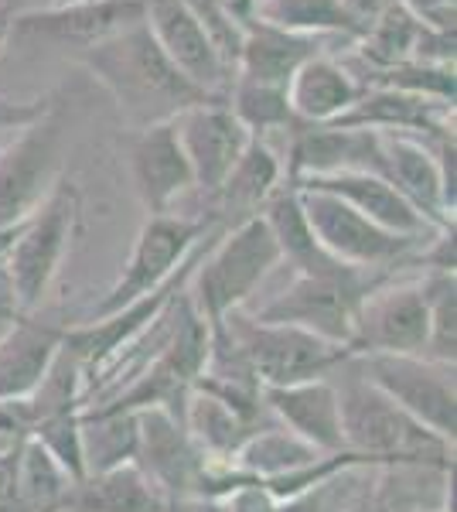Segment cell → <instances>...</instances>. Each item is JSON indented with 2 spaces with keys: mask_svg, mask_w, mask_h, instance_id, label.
<instances>
[{
  "mask_svg": "<svg viewBox=\"0 0 457 512\" xmlns=\"http://www.w3.org/2000/svg\"><path fill=\"white\" fill-rule=\"evenodd\" d=\"M79 62L110 89L120 113L134 123V130L161 120H174L181 110L205 103V99H219L198 89L164 55V48L157 45V38L147 28V21L79 52Z\"/></svg>",
  "mask_w": 457,
  "mask_h": 512,
  "instance_id": "6da1fadb",
  "label": "cell"
},
{
  "mask_svg": "<svg viewBox=\"0 0 457 512\" xmlns=\"http://www.w3.org/2000/svg\"><path fill=\"white\" fill-rule=\"evenodd\" d=\"M352 369L338 390V407H342V431L345 448L362 454L369 465L393 468V465H427V468H454V444L444 437L430 434L417 424L406 410L396 407L386 393H379L369 383L352 359Z\"/></svg>",
  "mask_w": 457,
  "mask_h": 512,
  "instance_id": "7a4b0ae2",
  "label": "cell"
},
{
  "mask_svg": "<svg viewBox=\"0 0 457 512\" xmlns=\"http://www.w3.org/2000/svg\"><path fill=\"white\" fill-rule=\"evenodd\" d=\"M277 263L280 246L267 219L249 216L219 233V243L205 246L185 284V294L209 325V332H215L232 311H243V304L270 277Z\"/></svg>",
  "mask_w": 457,
  "mask_h": 512,
  "instance_id": "3957f363",
  "label": "cell"
},
{
  "mask_svg": "<svg viewBox=\"0 0 457 512\" xmlns=\"http://www.w3.org/2000/svg\"><path fill=\"white\" fill-rule=\"evenodd\" d=\"M222 328L236 342L249 373H253V379L263 390L307 383V379H324L335 373V369H342L348 359H355L352 349H345V345L324 342V338L294 325L256 321L246 311H232L222 321Z\"/></svg>",
  "mask_w": 457,
  "mask_h": 512,
  "instance_id": "277c9868",
  "label": "cell"
},
{
  "mask_svg": "<svg viewBox=\"0 0 457 512\" xmlns=\"http://www.w3.org/2000/svg\"><path fill=\"white\" fill-rule=\"evenodd\" d=\"M379 274L355 267H335L321 270V274H297L270 304L256 311V321H270V325H294L304 332L324 338V342L345 345L352 342L355 315L365 294L379 284Z\"/></svg>",
  "mask_w": 457,
  "mask_h": 512,
  "instance_id": "5b68a950",
  "label": "cell"
},
{
  "mask_svg": "<svg viewBox=\"0 0 457 512\" xmlns=\"http://www.w3.org/2000/svg\"><path fill=\"white\" fill-rule=\"evenodd\" d=\"M76 222L79 188L69 178H58L52 195L41 202L35 216L24 222L4 263L24 315H31L38 308L41 297L48 294L52 280L58 277V267H62L65 253H69L72 233H76Z\"/></svg>",
  "mask_w": 457,
  "mask_h": 512,
  "instance_id": "8992f818",
  "label": "cell"
},
{
  "mask_svg": "<svg viewBox=\"0 0 457 512\" xmlns=\"http://www.w3.org/2000/svg\"><path fill=\"white\" fill-rule=\"evenodd\" d=\"M215 226L219 222L212 219L168 216V212L164 216H147V222L137 233L134 250H130L127 263H123L120 277L113 280V287L93 308V318L113 315V311L127 308V304L140 301V297L161 291Z\"/></svg>",
  "mask_w": 457,
  "mask_h": 512,
  "instance_id": "52a82bcc",
  "label": "cell"
},
{
  "mask_svg": "<svg viewBox=\"0 0 457 512\" xmlns=\"http://www.w3.org/2000/svg\"><path fill=\"white\" fill-rule=\"evenodd\" d=\"M355 366L417 424L454 444L457 393L451 362H437L427 355H355Z\"/></svg>",
  "mask_w": 457,
  "mask_h": 512,
  "instance_id": "ba28073f",
  "label": "cell"
},
{
  "mask_svg": "<svg viewBox=\"0 0 457 512\" xmlns=\"http://www.w3.org/2000/svg\"><path fill=\"white\" fill-rule=\"evenodd\" d=\"M65 151V123L52 110L0 147V229L21 226L58 185Z\"/></svg>",
  "mask_w": 457,
  "mask_h": 512,
  "instance_id": "9c48e42d",
  "label": "cell"
},
{
  "mask_svg": "<svg viewBox=\"0 0 457 512\" xmlns=\"http://www.w3.org/2000/svg\"><path fill=\"white\" fill-rule=\"evenodd\" d=\"M301 198L304 219L311 226L314 239L331 260L345 263L355 270H382V267H396L406 263L410 253L417 250L427 239H410V236H396L386 233L376 222H369L362 212H355L352 205H345L342 198L311 192V188H297Z\"/></svg>",
  "mask_w": 457,
  "mask_h": 512,
  "instance_id": "30bf717a",
  "label": "cell"
},
{
  "mask_svg": "<svg viewBox=\"0 0 457 512\" xmlns=\"http://www.w3.org/2000/svg\"><path fill=\"white\" fill-rule=\"evenodd\" d=\"M137 414V465L151 482L168 495L174 509L185 502H202L212 468L205 454L188 437L181 414L168 407H144Z\"/></svg>",
  "mask_w": 457,
  "mask_h": 512,
  "instance_id": "8fae6325",
  "label": "cell"
},
{
  "mask_svg": "<svg viewBox=\"0 0 457 512\" xmlns=\"http://www.w3.org/2000/svg\"><path fill=\"white\" fill-rule=\"evenodd\" d=\"M427 297L417 284H389L379 280L355 315L352 355H423L427 352Z\"/></svg>",
  "mask_w": 457,
  "mask_h": 512,
  "instance_id": "7c38bea8",
  "label": "cell"
},
{
  "mask_svg": "<svg viewBox=\"0 0 457 512\" xmlns=\"http://www.w3.org/2000/svg\"><path fill=\"white\" fill-rule=\"evenodd\" d=\"M144 21V0H76V4H52L45 11L14 14L11 41L18 45H65L86 48L120 35Z\"/></svg>",
  "mask_w": 457,
  "mask_h": 512,
  "instance_id": "4fadbf2b",
  "label": "cell"
},
{
  "mask_svg": "<svg viewBox=\"0 0 457 512\" xmlns=\"http://www.w3.org/2000/svg\"><path fill=\"white\" fill-rule=\"evenodd\" d=\"M174 127H178L181 151L188 158L195 188H202L205 195L219 192L222 181L229 178V171L236 168V161L243 158L249 140H253V134L229 110L226 96L181 110L174 117Z\"/></svg>",
  "mask_w": 457,
  "mask_h": 512,
  "instance_id": "5bb4252c",
  "label": "cell"
},
{
  "mask_svg": "<svg viewBox=\"0 0 457 512\" xmlns=\"http://www.w3.org/2000/svg\"><path fill=\"white\" fill-rule=\"evenodd\" d=\"M144 21L164 48V55L209 96H226L222 89L232 82L222 55L215 52L209 31L195 18L188 0H144Z\"/></svg>",
  "mask_w": 457,
  "mask_h": 512,
  "instance_id": "9a60e30c",
  "label": "cell"
},
{
  "mask_svg": "<svg viewBox=\"0 0 457 512\" xmlns=\"http://www.w3.org/2000/svg\"><path fill=\"white\" fill-rule=\"evenodd\" d=\"M130 178L151 216H164L174 198L195 188L174 120L151 123L130 134Z\"/></svg>",
  "mask_w": 457,
  "mask_h": 512,
  "instance_id": "2e32d148",
  "label": "cell"
},
{
  "mask_svg": "<svg viewBox=\"0 0 457 512\" xmlns=\"http://www.w3.org/2000/svg\"><path fill=\"white\" fill-rule=\"evenodd\" d=\"M379 134V178L400 192L413 209L434 229H451L454 216L444 205V185H440L437 154L423 144L417 134Z\"/></svg>",
  "mask_w": 457,
  "mask_h": 512,
  "instance_id": "e0dca14e",
  "label": "cell"
},
{
  "mask_svg": "<svg viewBox=\"0 0 457 512\" xmlns=\"http://www.w3.org/2000/svg\"><path fill=\"white\" fill-rule=\"evenodd\" d=\"M294 188H311V192H324L342 198L345 205H352L355 212H362L369 222H376L386 233L410 236V239H427L440 233L430 226L427 219L413 209L406 198L389 185L386 178L372 175V171H338V175H311L290 181Z\"/></svg>",
  "mask_w": 457,
  "mask_h": 512,
  "instance_id": "ac0fdd59",
  "label": "cell"
},
{
  "mask_svg": "<svg viewBox=\"0 0 457 512\" xmlns=\"http://www.w3.org/2000/svg\"><path fill=\"white\" fill-rule=\"evenodd\" d=\"M263 403H267L270 417L290 434L311 444L321 454H338L345 448L342 431V407H338V390L328 376L307 379V383L294 386H270L263 390Z\"/></svg>",
  "mask_w": 457,
  "mask_h": 512,
  "instance_id": "d6986e66",
  "label": "cell"
},
{
  "mask_svg": "<svg viewBox=\"0 0 457 512\" xmlns=\"http://www.w3.org/2000/svg\"><path fill=\"white\" fill-rule=\"evenodd\" d=\"M338 171H379V134L348 127H307L297 123L287 158V181Z\"/></svg>",
  "mask_w": 457,
  "mask_h": 512,
  "instance_id": "ffe728a7",
  "label": "cell"
},
{
  "mask_svg": "<svg viewBox=\"0 0 457 512\" xmlns=\"http://www.w3.org/2000/svg\"><path fill=\"white\" fill-rule=\"evenodd\" d=\"M324 41H328V35H301V31H287L270 21L253 18L243 28V45H239L236 76L232 79L287 89L290 76L304 62L324 55Z\"/></svg>",
  "mask_w": 457,
  "mask_h": 512,
  "instance_id": "44dd1931",
  "label": "cell"
},
{
  "mask_svg": "<svg viewBox=\"0 0 457 512\" xmlns=\"http://www.w3.org/2000/svg\"><path fill=\"white\" fill-rule=\"evenodd\" d=\"M454 117L451 103H437V99H423L400 93V89L386 86H365L355 106L342 120L328 123V127H348V130H382V134H447V120Z\"/></svg>",
  "mask_w": 457,
  "mask_h": 512,
  "instance_id": "7402d4cb",
  "label": "cell"
},
{
  "mask_svg": "<svg viewBox=\"0 0 457 512\" xmlns=\"http://www.w3.org/2000/svg\"><path fill=\"white\" fill-rule=\"evenodd\" d=\"M69 325L35 321L21 315L11 332L0 338V403H18L45 379L52 369Z\"/></svg>",
  "mask_w": 457,
  "mask_h": 512,
  "instance_id": "603a6c76",
  "label": "cell"
},
{
  "mask_svg": "<svg viewBox=\"0 0 457 512\" xmlns=\"http://www.w3.org/2000/svg\"><path fill=\"white\" fill-rule=\"evenodd\" d=\"M362 82L342 69L335 59L318 55V59L304 62L301 69L287 82V103L294 110L297 123L307 127H328V123L342 120L362 96Z\"/></svg>",
  "mask_w": 457,
  "mask_h": 512,
  "instance_id": "cb8c5ba5",
  "label": "cell"
},
{
  "mask_svg": "<svg viewBox=\"0 0 457 512\" xmlns=\"http://www.w3.org/2000/svg\"><path fill=\"white\" fill-rule=\"evenodd\" d=\"M181 424H185L188 437L195 441V448L205 454V461H209L212 468L229 472L236 451L243 448L249 434L260 431L263 420L239 414L226 400L191 386L185 403H181Z\"/></svg>",
  "mask_w": 457,
  "mask_h": 512,
  "instance_id": "d4e9b609",
  "label": "cell"
},
{
  "mask_svg": "<svg viewBox=\"0 0 457 512\" xmlns=\"http://www.w3.org/2000/svg\"><path fill=\"white\" fill-rule=\"evenodd\" d=\"M62 512H174L157 485L140 472L137 461H127L110 472L79 478L65 495Z\"/></svg>",
  "mask_w": 457,
  "mask_h": 512,
  "instance_id": "484cf974",
  "label": "cell"
},
{
  "mask_svg": "<svg viewBox=\"0 0 457 512\" xmlns=\"http://www.w3.org/2000/svg\"><path fill=\"white\" fill-rule=\"evenodd\" d=\"M284 181V164L273 154V147L263 137H253L243 158L236 161V168L229 171V178L222 181V188L215 192L219 209H215V222L229 219L236 212V222L249 216H260V209L267 205V198L277 192Z\"/></svg>",
  "mask_w": 457,
  "mask_h": 512,
  "instance_id": "4316f807",
  "label": "cell"
},
{
  "mask_svg": "<svg viewBox=\"0 0 457 512\" xmlns=\"http://www.w3.org/2000/svg\"><path fill=\"white\" fill-rule=\"evenodd\" d=\"M324 454L314 451L311 444L301 441L297 434H290L287 427H280L277 420L273 424H263L260 431H253L246 437V444L236 451L229 472L249 478V482H280V478H290L297 472H304L307 465L321 461Z\"/></svg>",
  "mask_w": 457,
  "mask_h": 512,
  "instance_id": "83f0119b",
  "label": "cell"
},
{
  "mask_svg": "<svg viewBox=\"0 0 457 512\" xmlns=\"http://www.w3.org/2000/svg\"><path fill=\"white\" fill-rule=\"evenodd\" d=\"M260 216L267 219L273 239L280 246V260H287L297 274H321V270H335V267H345V263L331 260L328 253L318 246L314 239L311 226L304 219V209H301V198H297V188L290 185H280L277 192L267 198V205L260 209Z\"/></svg>",
  "mask_w": 457,
  "mask_h": 512,
  "instance_id": "f1b7e54d",
  "label": "cell"
},
{
  "mask_svg": "<svg viewBox=\"0 0 457 512\" xmlns=\"http://www.w3.org/2000/svg\"><path fill=\"white\" fill-rule=\"evenodd\" d=\"M86 475L110 472L137 458V414L123 410H79Z\"/></svg>",
  "mask_w": 457,
  "mask_h": 512,
  "instance_id": "f546056e",
  "label": "cell"
},
{
  "mask_svg": "<svg viewBox=\"0 0 457 512\" xmlns=\"http://www.w3.org/2000/svg\"><path fill=\"white\" fill-rule=\"evenodd\" d=\"M72 478L62 465L38 444V437L24 434L18 441V506L21 512H62Z\"/></svg>",
  "mask_w": 457,
  "mask_h": 512,
  "instance_id": "4dcf8cb0",
  "label": "cell"
},
{
  "mask_svg": "<svg viewBox=\"0 0 457 512\" xmlns=\"http://www.w3.org/2000/svg\"><path fill=\"white\" fill-rule=\"evenodd\" d=\"M256 18L301 35H355L362 28L345 11V0H256Z\"/></svg>",
  "mask_w": 457,
  "mask_h": 512,
  "instance_id": "1f68e13d",
  "label": "cell"
},
{
  "mask_svg": "<svg viewBox=\"0 0 457 512\" xmlns=\"http://www.w3.org/2000/svg\"><path fill=\"white\" fill-rule=\"evenodd\" d=\"M226 103L253 137H263L267 130L297 127L294 110H290V103H287V89L260 86V82H246V79H232Z\"/></svg>",
  "mask_w": 457,
  "mask_h": 512,
  "instance_id": "d6a6232c",
  "label": "cell"
},
{
  "mask_svg": "<svg viewBox=\"0 0 457 512\" xmlns=\"http://www.w3.org/2000/svg\"><path fill=\"white\" fill-rule=\"evenodd\" d=\"M376 468L369 465H348L342 472L321 478L311 489L290 495L280 502V512H352L369 499V478Z\"/></svg>",
  "mask_w": 457,
  "mask_h": 512,
  "instance_id": "836d02e7",
  "label": "cell"
},
{
  "mask_svg": "<svg viewBox=\"0 0 457 512\" xmlns=\"http://www.w3.org/2000/svg\"><path fill=\"white\" fill-rule=\"evenodd\" d=\"M423 297H427V315H430V332H427V359L451 362L457 355V284L454 274L444 270H427V277L420 280Z\"/></svg>",
  "mask_w": 457,
  "mask_h": 512,
  "instance_id": "e575fe53",
  "label": "cell"
},
{
  "mask_svg": "<svg viewBox=\"0 0 457 512\" xmlns=\"http://www.w3.org/2000/svg\"><path fill=\"white\" fill-rule=\"evenodd\" d=\"M365 86H386V89H400V93L423 96V99H437V103H451L454 106V65H440V62H403L393 69L372 72V82Z\"/></svg>",
  "mask_w": 457,
  "mask_h": 512,
  "instance_id": "d590c367",
  "label": "cell"
},
{
  "mask_svg": "<svg viewBox=\"0 0 457 512\" xmlns=\"http://www.w3.org/2000/svg\"><path fill=\"white\" fill-rule=\"evenodd\" d=\"M31 437H38V444L62 465V472L79 482L86 478V461H82V434H79V414H65L55 420L38 424Z\"/></svg>",
  "mask_w": 457,
  "mask_h": 512,
  "instance_id": "8d00e7d4",
  "label": "cell"
},
{
  "mask_svg": "<svg viewBox=\"0 0 457 512\" xmlns=\"http://www.w3.org/2000/svg\"><path fill=\"white\" fill-rule=\"evenodd\" d=\"M215 512H280V502L263 489L260 482L229 472L226 478V495L212 499Z\"/></svg>",
  "mask_w": 457,
  "mask_h": 512,
  "instance_id": "74e56055",
  "label": "cell"
},
{
  "mask_svg": "<svg viewBox=\"0 0 457 512\" xmlns=\"http://www.w3.org/2000/svg\"><path fill=\"white\" fill-rule=\"evenodd\" d=\"M55 110L52 99H11L0 96V130H24L35 120L48 117Z\"/></svg>",
  "mask_w": 457,
  "mask_h": 512,
  "instance_id": "f35d334b",
  "label": "cell"
},
{
  "mask_svg": "<svg viewBox=\"0 0 457 512\" xmlns=\"http://www.w3.org/2000/svg\"><path fill=\"white\" fill-rule=\"evenodd\" d=\"M24 229V222L21 226H7V229H0V267L7 263V253H11V246H14V239H18V233Z\"/></svg>",
  "mask_w": 457,
  "mask_h": 512,
  "instance_id": "ab89813d",
  "label": "cell"
},
{
  "mask_svg": "<svg viewBox=\"0 0 457 512\" xmlns=\"http://www.w3.org/2000/svg\"><path fill=\"white\" fill-rule=\"evenodd\" d=\"M14 7L11 4H0V48L7 45V41H11V24H14Z\"/></svg>",
  "mask_w": 457,
  "mask_h": 512,
  "instance_id": "60d3db41",
  "label": "cell"
},
{
  "mask_svg": "<svg viewBox=\"0 0 457 512\" xmlns=\"http://www.w3.org/2000/svg\"><path fill=\"white\" fill-rule=\"evenodd\" d=\"M14 321H18V318H7V315H0V338H4L7 332H11V325H14Z\"/></svg>",
  "mask_w": 457,
  "mask_h": 512,
  "instance_id": "b9f144b4",
  "label": "cell"
},
{
  "mask_svg": "<svg viewBox=\"0 0 457 512\" xmlns=\"http://www.w3.org/2000/svg\"><path fill=\"white\" fill-rule=\"evenodd\" d=\"M55 4H76V0H55Z\"/></svg>",
  "mask_w": 457,
  "mask_h": 512,
  "instance_id": "7bdbcfd3",
  "label": "cell"
},
{
  "mask_svg": "<svg viewBox=\"0 0 457 512\" xmlns=\"http://www.w3.org/2000/svg\"><path fill=\"white\" fill-rule=\"evenodd\" d=\"M0 434H7V427H4V420H0Z\"/></svg>",
  "mask_w": 457,
  "mask_h": 512,
  "instance_id": "ee69618b",
  "label": "cell"
}]
</instances>
